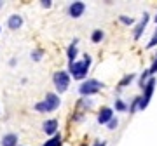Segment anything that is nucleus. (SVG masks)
<instances>
[{
	"mask_svg": "<svg viewBox=\"0 0 157 146\" xmlns=\"http://www.w3.org/2000/svg\"><path fill=\"white\" fill-rule=\"evenodd\" d=\"M91 64H93V57L89 54H84L82 61H75L72 64H68V73L75 80H84L87 77V71H89Z\"/></svg>",
	"mask_w": 157,
	"mask_h": 146,
	"instance_id": "obj_1",
	"label": "nucleus"
},
{
	"mask_svg": "<svg viewBox=\"0 0 157 146\" xmlns=\"http://www.w3.org/2000/svg\"><path fill=\"white\" fill-rule=\"evenodd\" d=\"M59 104H61V101H59V96L54 94V92H47V94H45V97H44V101H39L33 108H35V111L49 113V111L58 110V108H59Z\"/></svg>",
	"mask_w": 157,
	"mask_h": 146,
	"instance_id": "obj_2",
	"label": "nucleus"
},
{
	"mask_svg": "<svg viewBox=\"0 0 157 146\" xmlns=\"http://www.w3.org/2000/svg\"><path fill=\"white\" fill-rule=\"evenodd\" d=\"M101 89H103V82H100V80H96V78H87L80 84L78 94L82 96V97H89V96L98 94Z\"/></svg>",
	"mask_w": 157,
	"mask_h": 146,
	"instance_id": "obj_3",
	"label": "nucleus"
},
{
	"mask_svg": "<svg viewBox=\"0 0 157 146\" xmlns=\"http://www.w3.org/2000/svg\"><path fill=\"white\" fill-rule=\"evenodd\" d=\"M70 78H72L70 73L63 71V70H59V71H56L52 75V84H54V87H56V90L59 94H63V92L68 90V87H70Z\"/></svg>",
	"mask_w": 157,
	"mask_h": 146,
	"instance_id": "obj_4",
	"label": "nucleus"
},
{
	"mask_svg": "<svg viewBox=\"0 0 157 146\" xmlns=\"http://www.w3.org/2000/svg\"><path fill=\"white\" fill-rule=\"evenodd\" d=\"M155 77H150V80L145 84V87H143V94H141V103H140V110H145L147 106H148V103H150L152 96H154V90H155Z\"/></svg>",
	"mask_w": 157,
	"mask_h": 146,
	"instance_id": "obj_5",
	"label": "nucleus"
},
{
	"mask_svg": "<svg viewBox=\"0 0 157 146\" xmlns=\"http://www.w3.org/2000/svg\"><path fill=\"white\" fill-rule=\"evenodd\" d=\"M68 16L73 17V19H78V17L82 16L86 12V4L84 2H72L70 5H68Z\"/></svg>",
	"mask_w": 157,
	"mask_h": 146,
	"instance_id": "obj_6",
	"label": "nucleus"
},
{
	"mask_svg": "<svg viewBox=\"0 0 157 146\" xmlns=\"http://www.w3.org/2000/svg\"><path fill=\"white\" fill-rule=\"evenodd\" d=\"M112 118H113V110L110 106H103L100 111H98V118H96V120H98V124L107 125Z\"/></svg>",
	"mask_w": 157,
	"mask_h": 146,
	"instance_id": "obj_7",
	"label": "nucleus"
},
{
	"mask_svg": "<svg viewBox=\"0 0 157 146\" xmlns=\"http://www.w3.org/2000/svg\"><path fill=\"white\" fill-rule=\"evenodd\" d=\"M58 127H59V124H58L56 118H49V120H45L44 124H42V130L47 136H51V137L58 134Z\"/></svg>",
	"mask_w": 157,
	"mask_h": 146,
	"instance_id": "obj_8",
	"label": "nucleus"
},
{
	"mask_svg": "<svg viewBox=\"0 0 157 146\" xmlns=\"http://www.w3.org/2000/svg\"><path fill=\"white\" fill-rule=\"evenodd\" d=\"M7 26H9V30H12V31L19 30L23 26V17L19 16V14H12V16L7 19Z\"/></svg>",
	"mask_w": 157,
	"mask_h": 146,
	"instance_id": "obj_9",
	"label": "nucleus"
},
{
	"mask_svg": "<svg viewBox=\"0 0 157 146\" xmlns=\"http://www.w3.org/2000/svg\"><path fill=\"white\" fill-rule=\"evenodd\" d=\"M147 24H148V12H145V14H143V19L136 24L135 35H133V37H135V40H138L141 37V33H143V31H145V28H147Z\"/></svg>",
	"mask_w": 157,
	"mask_h": 146,
	"instance_id": "obj_10",
	"label": "nucleus"
},
{
	"mask_svg": "<svg viewBox=\"0 0 157 146\" xmlns=\"http://www.w3.org/2000/svg\"><path fill=\"white\" fill-rule=\"evenodd\" d=\"M77 42H78V40H73L72 44L68 45V49H67L68 64H72V63H75V59H77V54H78V49H77Z\"/></svg>",
	"mask_w": 157,
	"mask_h": 146,
	"instance_id": "obj_11",
	"label": "nucleus"
},
{
	"mask_svg": "<svg viewBox=\"0 0 157 146\" xmlns=\"http://www.w3.org/2000/svg\"><path fill=\"white\" fill-rule=\"evenodd\" d=\"M0 144L2 146H17V134H14V132L6 134L2 137V143Z\"/></svg>",
	"mask_w": 157,
	"mask_h": 146,
	"instance_id": "obj_12",
	"label": "nucleus"
},
{
	"mask_svg": "<svg viewBox=\"0 0 157 146\" xmlns=\"http://www.w3.org/2000/svg\"><path fill=\"white\" fill-rule=\"evenodd\" d=\"M61 141H63V137H61V134L58 132L56 136H52V137H49V139L45 141L42 146H61Z\"/></svg>",
	"mask_w": 157,
	"mask_h": 146,
	"instance_id": "obj_13",
	"label": "nucleus"
},
{
	"mask_svg": "<svg viewBox=\"0 0 157 146\" xmlns=\"http://www.w3.org/2000/svg\"><path fill=\"white\" fill-rule=\"evenodd\" d=\"M103 38H105V33H103V30H94V31L91 33V42H93V44H100Z\"/></svg>",
	"mask_w": 157,
	"mask_h": 146,
	"instance_id": "obj_14",
	"label": "nucleus"
},
{
	"mask_svg": "<svg viewBox=\"0 0 157 146\" xmlns=\"http://www.w3.org/2000/svg\"><path fill=\"white\" fill-rule=\"evenodd\" d=\"M140 103H141V96H136L135 99L131 101V104H129V110H128V111L131 113V115H133V113H136L138 110H140Z\"/></svg>",
	"mask_w": 157,
	"mask_h": 146,
	"instance_id": "obj_15",
	"label": "nucleus"
},
{
	"mask_svg": "<svg viewBox=\"0 0 157 146\" xmlns=\"http://www.w3.org/2000/svg\"><path fill=\"white\" fill-rule=\"evenodd\" d=\"M133 80H135V73H129V75H126V77L119 82V89H124V87H126V85H129Z\"/></svg>",
	"mask_w": 157,
	"mask_h": 146,
	"instance_id": "obj_16",
	"label": "nucleus"
},
{
	"mask_svg": "<svg viewBox=\"0 0 157 146\" xmlns=\"http://www.w3.org/2000/svg\"><path fill=\"white\" fill-rule=\"evenodd\" d=\"M150 80V70H143V73L140 75V87L143 89L145 87V84Z\"/></svg>",
	"mask_w": 157,
	"mask_h": 146,
	"instance_id": "obj_17",
	"label": "nucleus"
},
{
	"mask_svg": "<svg viewBox=\"0 0 157 146\" xmlns=\"http://www.w3.org/2000/svg\"><path fill=\"white\" fill-rule=\"evenodd\" d=\"M115 110H117V111H128L129 106L122 101V99H115Z\"/></svg>",
	"mask_w": 157,
	"mask_h": 146,
	"instance_id": "obj_18",
	"label": "nucleus"
},
{
	"mask_svg": "<svg viewBox=\"0 0 157 146\" xmlns=\"http://www.w3.org/2000/svg\"><path fill=\"white\" fill-rule=\"evenodd\" d=\"M42 56H44V51H42V49H35V51H32V59H33V61H40Z\"/></svg>",
	"mask_w": 157,
	"mask_h": 146,
	"instance_id": "obj_19",
	"label": "nucleus"
},
{
	"mask_svg": "<svg viewBox=\"0 0 157 146\" xmlns=\"http://www.w3.org/2000/svg\"><path fill=\"white\" fill-rule=\"evenodd\" d=\"M157 45V30H155V33H154V37L150 38V42H148V45H147V49H154Z\"/></svg>",
	"mask_w": 157,
	"mask_h": 146,
	"instance_id": "obj_20",
	"label": "nucleus"
},
{
	"mask_svg": "<svg viewBox=\"0 0 157 146\" xmlns=\"http://www.w3.org/2000/svg\"><path fill=\"white\" fill-rule=\"evenodd\" d=\"M119 21L122 23V24H133L135 19H133V17H128V16H121L119 17Z\"/></svg>",
	"mask_w": 157,
	"mask_h": 146,
	"instance_id": "obj_21",
	"label": "nucleus"
},
{
	"mask_svg": "<svg viewBox=\"0 0 157 146\" xmlns=\"http://www.w3.org/2000/svg\"><path fill=\"white\" fill-rule=\"evenodd\" d=\"M148 70H150V77H154V75L157 73V54H155V57H154V63H152V66L148 68Z\"/></svg>",
	"mask_w": 157,
	"mask_h": 146,
	"instance_id": "obj_22",
	"label": "nucleus"
},
{
	"mask_svg": "<svg viewBox=\"0 0 157 146\" xmlns=\"http://www.w3.org/2000/svg\"><path fill=\"white\" fill-rule=\"evenodd\" d=\"M117 125H119V120H117V118H115V117H113L112 120H110V122H108V124H107V127H108V130H113V129H115V127H117Z\"/></svg>",
	"mask_w": 157,
	"mask_h": 146,
	"instance_id": "obj_23",
	"label": "nucleus"
},
{
	"mask_svg": "<svg viewBox=\"0 0 157 146\" xmlns=\"http://www.w3.org/2000/svg\"><path fill=\"white\" fill-rule=\"evenodd\" d=\"M40 5L44 7V9H49V7L52 5V0H42V2H40Z\"/></svg>",
	"mask_w": 157,
	"mask_h": 146,
	"instance_id": "obj_24",
	"label": "nucleus"
},
{
	"mask_svg": "<svg viewBox=\"0 0 157 146\" xmlns=\"http://www.w3.org/2000/svg\"><path fill=\"white\" fill-rule=\"evenodd\" d=\"M93 146H107V143H103V141H101V143H100V141H98V143H94V144H93Z\"/></svg>",
	"mask_w": 157,
	"mask_h": 146,
	"instance_id": "obj_25",
	"label": "nucleus"
},
{
	"mask_svg": "<svg viewBox=\"0 0 157 146\" xmlns=\"http://www.w3.org/2000/svg\"><path fill=\"white\" fill-rule=\"evenodd\" d=\"M154 19H155V23H157V16H155V17H154Z\"/></svg>",
	"mask_w": 157,
	"mask_h": 146,
	"instance_id": "obj_26",
	"label": "nucleus"
},
{
	"mask_svg": "<svg viewBox=\"0 0 157 146\" xmlns=\"http://www.w3.org/2000/svg\"><path fill=\"white\" fill-rule=\"evenodd\" d=\"M2 4H4V2H0V7H2Z\"/></svg>",
	"mask_w": 157,
	"mask_h": 146,
	"instance_id": "obj_27",
	"label": "nucleus"
},
{
	"mask_svg": "<svg viewBox=\"0 0 157 146\" xmlns=\"http://www.w3.org/2000/svg\"><path fill=\"white\" fill-rule=\"evenodd\" d=\"M0 31H2V28H0Z\"/></svg>",
	"mask_w": 157,
	"mask_h": 146,
	"instance_id": "obj_28",
	"label": "nucleus"
},
{
	"mask_svg": "<svg viewBox=\"0 0 157 146\" xmlns=\"http://www.w3.org/2000/svg\"><path fill=\"white\" fill-rule=\"evenodd\" d=\"M17 146H19V144H17Z\"/></svg>",
	"mask_w": 157,
	"mask_h": 146,
	"instance_id": "obj_29",
	"label": "nucleus"
}]
</instances>
